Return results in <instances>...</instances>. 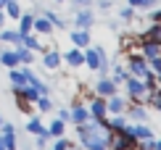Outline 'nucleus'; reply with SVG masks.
<instances>
[{
  "label": "nucleus",
  "mask_w": 161,
  "mask_h": 150,
  "mask_svg": "<svg viewBox=\"0 0 161 150\" xmlns=\"http://www.w3.org/2000/svg\"><path fill=\"white\" fill-rule=\"evenodd\" d=\"M77 134H79V142L87 147V150H108V129H103L95 119H87L82 124H77Z\"/></svg>",
  "instance_id": "1"
},
{
  "label": "nucleus",
  "mask_w": 161,
  "mask_h": 150,
  "mask_svg": "<svg viewBox=\"0 0 161 150\" xmlns=\"http://www.w3.org/2000/svg\"><path fill=\"white\" fill-rule=\"evenodd\" d=\"M85 63L90 66L92 71L106 74L108 63H106V53H103V47H87V50H85Z\"/></svg>",
  "instance_id": "2"
},
{
  "label": "nucleus",
  "mask_w": 161,
  "mask_h": 150,
  "mask_svg": "<svg viewBox=\"0 0 161 150\" xmlns=\"http://www.w3.org/2000/svg\"><path fill=\"white\" fill-rule=\"evenodd\" d=\"M127 92H130V98L135 100V103H145L148 100V87H145V82L143 79H137V77H127Z\"/></svg>",
  "instance_id": "3"
},
{
  "label": "nucleus",
  "mask_w": 161,
  "mask_h": 150,
  "mask_svg": "<svg viewBox=\"0 0 161 150\" xmlns=\"http://www.w3.org/2000/svg\"><path fill=\"white\" fill-rule=\"evenodd\" d=\"M151 71V66H148V61H145L143 56H130V77H137V79H145Z\"/></svg>",
  "instance_id": "4"
},
{
  "label": "nucleus",
  "mask_w": 161,
  "mask_h": 150,
  "mask_svg": "<svg viewBox=\"0 0 161 150\" xmlns=\"http://www.w3.org/2000/svg\"><path fill=\"white\" fill-rule=\"evenodd\" d=\"M137 42H140V56H143L145 61H151V58L161 56V45H158V42H153V40H145V37H137Z\"/></svg>",
  "instance_id": "5"
},
{
  "label": "nucleus",
  "mask_w": 161,
  "mask_h": 150,
  "mask_svg": "<svg viewBox=\"0 0 161 150\" xmlns=\"http://www.w3.org/2000/svg\"><path fill=\"white\" fill-rule=\"evenodd\" d=\"M0 129H3V145H5V150H16L19 147V142H16V129H13V124H0Z\"/></svg>",
  "instance_id": "6"
},
{
  "label": "nucleus",
  "mask_w": 161,
  "mask_h": 150,
  "mask_svg": "<svg viewBox=\"0 0 161 150\" xmlns=\"http://www.w3.org/2000/svg\"><path fill=\"white\" fill-rule=\"evenodd\" d=\"M106 111H108V116H116V113H124L127 111V103L122 98H119L116 92L111 95V98H106Z\"/></svg>",
  "instance_id": "7"
},
{
  "label": "nucleus",
  "mask_w": 161,
  "mask_h": 150,
  "mask_svg": "<svg viewBox=\"0 0 161 150\" xmlns=\"http://www.w3.org/2000/svg\"><path fill=\"white\" fill-rule=\"evenodd\" d=\"M87 111H90V119H95V121H100L103 116H108V111H106V98H95Z\"/></svg>",
  "instance_id": "8"
},
{
  "label": "nucleus",
  "mask_w": 161,
  "mask_h": 150,
  "mask_svg": "<svg viewBox=\"0 0 161 150\" xmlns=\"http://www.w3.org/2000/svg\"><path fill=\"white\" fill-rule=\"evenodd\" d=\"M74 21H77V29H90L92 21H95V16H92V11H90V8H79Z\"/></svg>",
  "instance_id": "9"
},
{
  "label": "nucleus",
  "mask_w": 161,
  "mask_h": 150,
  "mask_svg": "<svg viewBox=\"0 0 161 150\" xmlns=\"http://www.w3.org/2000/svg\"><path fill=\"white\" fill-rule=\"evenodd\" d=\"M95 92H98V98H111V95L116 92V84H114L111 79H98Z\"/></svg>",
  "instance_id": "10"
},
{
  "label": "nucleus",
  "mask_w": 161,
  "mask_h": 150,
  "mask_svg": "<svg viewBox=\"0 0 161 150\" xmlns=\"http://www.w3.org/2000/svg\"><path fill=\"white\" fill-rule=\"evenodd\" d=\"M69 113H71V121H74V124H82V121L90 119V111H87L82 103H77V100H74V105H71Z\"/></svg>",
  "instance_id": "11"
},
{
  "label": "nucleus",
  "mask_w": 161,
  "mask_h": 150,
  "mask_svg": "<svg viewBox=\"0 0 161 150\" xmlns=\"http://www.w3.org/2000/svg\"><path fill=\"white\" fill-rule=\"evenodd\" d=\"M71 42H74V47H87L90 45V32L87 29H74L71 32Z\"/></svg>",
  "instance_id": "12"
},
{
  "label": "nucleus",
  "mask_w": 161,
  "mask_h": 150,
  "mask_svg": "<svg viewBox=\"0 0 161 150\" xmlns=\"http://www.w3.org/2000/svg\"><path fill=\"white\" fill-rule=\"evenodd\" d=\"M58 66H61V53H58V50H48V53H45V69L58 71Z\"/></svg>",
  "instance_id": "13"
},
{
  "label": "nucleus",
  "mask_w": 161,
  "mask_h": 150,
  "mask_svg": "<svg viewBox=\"0 0 161 150\" xmlns=\"http://www.w3.org/2000/svg\"><path fill=\"white\" fill-rule=\"evenodd\" d=\"M13 53H16L19 63H24V66H29V63H32V58H35V56H32V50H29V47H24L21 42H19L16 47H13Z\"/></svg>",
  "instance_id": "14"
},
{
  "label": "nucleus",
  "mask_w": 161,
  "mask_h": 150,
  "mask_svg": "<svg viewBox=\"0 0 161 150\" xmlns=\"http://www.w3.org/2000/svg\"><path fill=\"white\" fill-rule=\"evenodd\" d=\"M26 132H29V134H37V137H50L48 129L40 124V119H29V124H26Z\"/></svg>",
  "instance_id": "15"
},
{
  "label": "nucleus",
  "mask_w": 161,
  "mask_h": 150,
  "mask_svg": "<svg viewBox=\"0 0 161 150\" xmlns=\"http://www.w3.org/2000/svg\"><path fill=\"white\" fill-rule=\"evenodd\" d=\"M137 37L153 40V42H158V45H161V21H153V24L148 26V32H145V35H137Z\"/></svg>",
  "instance_id": "16"
},
{
  "label": "nucleus",
  "mask_w": 161,
  "mask_h": 150,
  "mask_svg": "<svg viewBox=\"0 0 161 150\" xmlns=\"http://www.w3.org/2000/svg\"><path fill=\"white\" fill-rule=\"evenodd\" d=\"M66 61H69V66H71V69H79V66L85 63V53L74 47V50H69V53H66Z\"/></svg>",
  "instance_id": "17"
},
{
  "label": "nucleus",
  "mask_w": 161,
  "mask_h": 150,
  "mask_svg": "<svg viewBox=\"0 0 161 150\" xmlns=\"http://www.w3.org/2000/svg\"><path fill=\"white\" fill-rule=\"evenodd\" d=\"M0 63L8 66V69H16V66H19V58H16V53H13V50H3V53H0Z\"/></svg>",
  "instance_id": "18"
},
{
  "label": "nucleus",
  "mask_w": 161,
  "mask_h": 150,
  "mask_svg": "<svg viewBox=\"0 0 161 150\" xmlns=\"http://www.w3.org/2000/svg\"><path fill=\"white\" fill-rule=\"evenodd\" d=\"M32 29H35V32H40V35H50V32H53V24L48 21V19H35V24H32Z\"/></svg>",
  "instance_id": "19"
},
{
  "label": "nucleus",
  "mask_w": 161,
  "mask_h": 150,
  "mask_svg": "<svg viewBox=\"0 0 161 150\" xmlns=\"http://www.w3.org/2000/svg\"><path fill=\"white\" fill-rule=\"evenodd\" d=\"M132 137H135V142H140V140H151V137H153V132H151L148 126L137 124V126H132Z\"/></svg>",
  "instance_id": "20"
},
{
  "label": "nucleus",
  "mask_w": 161,
  "mask_h": 150,
  "mask_svg": "<svg viewBox=\"0 0 161 150\" xmlns=\"http://www.w3.org/2000/svg\"><path fill=\"white\" fill-rule=\"evenodd\" d=\"M13 98H16V105L21 108L24 113H32V108H35V103H29V100H26L21 92H16V90H13Z\"/></svg>",
  "instance_id": "21"
},
{
  "label": "nucleus",
  "mask_w": 161,
  "mask_h": 150,
  "mask_svg": "<svg viewBox=\"0 0 161 150\" xmlns=\"http://www.w3.org/2000/svg\"><path fill=\"white\" fill-rule=\"evenodd\" d=\"M3 8H5V16H8V19H19V16H21V8H19L16 0H8Z\"/></svg>",
  "instance_id": "22"
},
{
  "label": "nucleus",
  "mask_w": 161,
  "mask_h": 150,
  "mask_svg": "<svg viewBox=\"0 0 161 150\" xmlns=\"http://www.w3.org/2000/svg\"><path fill=\"white\" fill-rule=\"evenodd\" d=\"M21 45L29 47V50H40V40L32 35V32H29V35H21Z\"/></svg>",
  "instance_id": "23"
},
{
  "label": "nucleus",
  "mask_w": 161,
  "mask_h": 150,
  "mask_svg": "<svg viewBox=\"0 0 161 150\" xmlns=\"http://www.w3.org/2000/svg\"><path fill=\"white\" fill-rule=\"evenodd\" d=\"M19 21H21L19 35H29V32H32V24H35V16H19Z\"/></svg>",
  "instance_id": "24"
},
{
  "label": "nucleus",
  "mask_w": 161,
  "mask_h": 150,
  "mask_svg": "<svg viewBox=\"0 0 161 150\" xmlns=\"http://www.w3.org/2000/svg\"><path fill=\"white\" fill-rule=\"evenodd\" d=\"M8 77H11V82H13V84H16V87H21V84H26L24 69H11V74H8Z\"/></svg>",
  "instance_id": "25"
},
{
  "label": "nucleus",
  "mask_w": 161,
  "mask_h": 150,
  "mask_svg": "<svg viewBox=\"0 0 161 150\" xmlns=\"http://www.w3.org/2000/svg\"><path fill=\"white\" fill-rule=\"evenodd\" d=\"M0 42L19 45V42H21V35H19V32H0Z\"/></svg>",
  "instance_id": "26"
},
{
  "label": "nucleus",
  "mask_w": 161,
  "mask_h": 150,
  "mask_svg": "<svg viewBox=\"0 0 161 150\" xmlns=\"http://www.w3.org/2000/svg\"><path fill=\"white\" fill-rule=\"evenodd\" d=\"M48 134H50V137H61V134H64V121L56 119V121L48 126Z\"/></svg>",
  "instance_id": "27"
},
{
  "label": "nucleus",
  "mask_w": 161,
  "mask_h": 150,
  "mask_svg": "<svg viewBox=\"0 0 161 150\" xmlns=\"http://www.w3.org/2000/svg\"><path fill=\"white\" fill-rule=\"evenodd\" d=\"M148 103L156 108V111H161V87H156V90L148 95Z\"/></svg>",
  "instance_id": "28"
},
{
  "label": "nucleus",
  "mask_w": 161,
  "mask_h": 150,
  "mask_svg": "<svg viewBox=\"0 0 161 150\" xmlns=\"http://www.w3.org/2000/svg\"><path fill=\"white\" fill-rule=\"evenodd\" d=\"M127 77H130V74H127L122 66H116V69H114V77H111V82L114 84H122V82H127Z\"/></svg>",
  "instance_id": "29"
},
{
  "label": "nucleus",
  "mask_w": 161,
  "mask_h": 150,
  "mask_svg": "<svg viewBox=\"0 0 161 150\" xmlns=\"http://www.w3.org/2000/svg\"><path fill=\"white\" fill-rule=\"evenodd\" d=\"M130 116H132V119H137V121H143L145 119V108H143V103H135V105H130Z\"/></svg>",
  "instance_id": "30"
},
{
  "label": "nucleus",
  "mask_w": 161,
  "mask_h": 150,
  "mask_svg": "<svg viewBox=\"0 0 161 150\" xmlns=\"http://www.w3.org/2000/svg\"><path fill=\"white\" fill-rule=\"evenodd\" d=\"M35 103H37V108H40V111H50V108H53V103L48 100V95H40Z\"/></svg>",
  "instance_id": "31"
},
{
  "label": "nucleus",
  "mask_w": 161,
  "mask_h": 150,
  "mask_svg": "<svg viewBox=\"0 0 161 150\" xmlns=\"http://www.w3.org/2000/svg\"><path fill=\"white\" fill-rule=\"evenodd\" d=\"M132 8H151V5H156V0H130Z\"/></svg>",
  "instance_id": "32"
},
{
  "label": "nucleus",
  "mask_w": 161,
  "mask_h": 150,
  "mask_svg": "<svg viewBox=\"0 0 161 150\" xmlns=\"http://www.w3.org/2000/svg\"><path fill=\"white\" fill-rule=\"evenodd\" d=\"M45 19H48V21L53 24V29H56V26H58V29H61V26H64V21H61V19H58V16H56V13H50V11H48V13H45Z\"/></svg>",
  "instance_id": "33"
},
{
  "label": "nucleus",
  "mask_w": 161,
  "mask_h": 150,
  "mask_svg": "<svg viewBox=\"0 0 161 150\" xmlns=\"http://www.w3.org/2000/svg\"><path fill=\"white\" fill-rule=\"evenodd\" d=\"M53 150H77V147L71 145L69 140H58V142H56V147H53Z\"/></svg>",
  "instance_id": "34"
},
{
  "label": "nucleus",
  "mask_w": 161,
  "mask_h": 150,
  "mask_svg": "<svg viewBox=\"0 0 161 150\" xmlns=\"http://www.w3.org/2000/svg\"><path fill=\"white\" fill-rule=\"evenodd\" d=\"M132 16H135V11H132V5H130V8H122V19H127V21H130Z\"/></svg>",
  "instance_id": "35"
},
{
  "label": "nucleus",
  "mask_w": 161,
  "mask_h": 150,
  "mask_svg": "<svg viewBox=\"0 0 161 150\" xmlns=\"http://www.w3.org/2000/svg\"><path fill=\"white\" fill-rule=\"evenodd\" d=\"M58 119H61V121H64V124H66V121H69V119H71V113H69V111H58Z\"/></svg>",
  "instance_id": "36"
},
{
  "label": "nucleus",
  "mask_w": 161,
  "mask_h": 150,
  "mask_svg": "<svg viewBox=\"0 0 161 150\" xmlns=\"http://www.w3.org/2000/svg\"><path fill=\"white\" fill-rule=\"evenodd\" d=\"M90 3H92V0H74V5H79V8H87Z\"/></svg>",
  "instance_id": "37"
},
{
  "label": "nucleus",
  "mask_w": 161,
  "mask_h": 150,
  "mask_svg": "<svg viewBox=\"0 0 161 150\" xmlns=\"http://www.w3.org/2000/svg\"><path fill=\"white\" fill-rule=\"evenodd\" d=\"M153 21H161V11H156V13H153Z\"/></svg>",
  "instance_id": "38"
},
{
  "label": "nucleus",
  "mask_w": 161,
  "mask_h": 150,
  "mask_svg": "<svg viewBox=\"0 0 161 150\" xmlns=\"http://www.w3.org/2000/svg\"><path fill=\"white\" fill-rule=\"evenodd\" d=\"M3 24H5V13H0V29H3Z\"/></svg>",
  "instance_id": "39"
},
{
  "label": "nucleus",
  "mask_w": 161,
  "mask_h": 150,
  "mask_svg": "<svg viewBox=\"0 0 161 150\" xmlns=\"http://www.w3.org/2000/svg\"><path fill=\"white\" fill-rule=\"evenodd\" d=\"M153 77H156V84L161 87V74H153Z\"/></svg>",
  "instance_id": "40"
},
{
  "label": "nucleus",
  "mask_w": 161,
  "mask_h": 150,
  "mask_svg": "<svg viewBox=\"0 0 161 150\" xmlns=\"http://www.w3.org/2000/svg\"><path fill=\"white\" fill-rule=\"evenodd\" d=\"M0 150H5V145H3V137H0Z\"/></svg>",
  "instance_id": "41"
},
{
  "label": "nucleus",
  "mask_w": 161,
  "mask_h": 150,
  "mask_svg": "<svg viewBox=\"0 0 161 150\" xmlns=\"http://www.w3.org/2000/svg\"><path fill=\"white\" fill-rule=\"evenodd\" d=\"M5 3H8V0H0V8H3V5H5Z\"/></svg>",
  "instance_id": "42"
},
{
  "label": "nucleus",
  "mask_w": 161,
  "mask_h": 150,
  "mask_svg": "<svg viewBox=\"0 0 161 150\" xmlns=\"http://www.w3.org/2000/svg\"><path fill=\"white\" fill-rule=\"evenodd\" d=\"M0 124H3V116H0Z\"/></svg>",
  "instance_id": "43"
},
{
  "label": "nucleus",
  "mask_w": 161,
  "mask_h": 150,
  "mask_svg": "<svg viewBox=\"0 0 161 150\" xmlns=\"http://www.w3.org/2000/svg\"><path fill=\"white\" fill-rule=\"evenodd\" d=\"M58 3H61V0H58Z\"/></svg>",
  "instance_id": "44"
}]
</instances>
